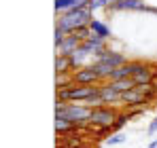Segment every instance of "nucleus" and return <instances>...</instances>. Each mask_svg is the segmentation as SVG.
<instances>
[{"label":"nucleus","mask_w":157,"mask_h":148,"mask_svg":"<svg viewBox=\"0 0 157 148\" xmlns=\"http://www.w3.org/2000/svg\"><path fill=\"white\" fill-rule=\"evenodd\" d=\"M89 30H91V34L94 36H98V38H102V40H110L113 38V30H110V25L102 21V19H91V24H89Z\"/></svg>","instance_id":"10"},{"label":"nucleus","mask_w":157,"mask_h":148,"mask_svg":"<svg viewBox=\"0 0 157 148\" xmlns=\"http://www.w3.org/2000/svg\"><path fill=\"white\" fill-rule=\"evenodd\" d=\"M75 80H72V72L68 74H55V87L57 89H66V87H72Z\"/></svg>","instance_id":"17"},{"label":"nucleus","mask_w":157,"mask_h":148,"mask_svg":"<svg viewBox=\"0 0 157 148\" xmlns=\"http://www.w3.org/2000/svg\"><path fill=\"white\" fill-rule=\"evenodd\" d=\"M147 0H119L117 4H113L106 13L115 15V13H144L147 11Z\"/></svg>","instance_id":"5"},{"label":"nucleus","mask_w":157,"mask_h":148,"mask_svg":"<svg viewBox=\"0 0 157 148\" xmlns=\"http://www.w3.org/2000/svg\"><path fill=\"white\" fill-rule=\"evenodd\" d=\"M134 83H136V87H140V85H151V83H155V78H153V70H151V64L147 61L138 72L134 74Z\"/></svg>","instance_id":"12"},{"label":"nucleus","mask_w":157,"mask_h":148,"mask_svg":"<svg viewBox=\"0 0 157 148\" xmlns=\"http://www.w3.org/2000/svg\"><path fill=\"white\" fill-rule=\"evenodd\" d=\"M144 13H149V15H157V6H151V4H149Z\"/></svg>","instance_id":"22"},{"label":"nucleus","mask_w":157,"mask_h":148,"mask_svg":"<svg viewBox=\"0 0 157 148\" xmlns=\"http://www.w3.org/2000/svg\"><path fill=\"white\" fill-rule=\"evenodd\" d=\"M81 45H83V43L78 40L75 34H68V36L55 47V55H66V57H70L72 53H77V51L81 49Z\"/></svg>","instance_id":"7"},{"label":"nucleus","mask_w":157,"mask_h":148,"mask_svg":"<svg viewBox=\"0 0 157 148\" xmlns=\"http://www.w3.org/2000/svg\"><path fill=\"white\" fill-rule=\"evenodd\" d=\"M68 72H75L72 70V64H70V57L55 55V74H68Z\"/></svg>","instance_id":"14"},{"label":"nucleus","mask_w":157,"mask_h":148,"mask_svg":"<svg viewBox=\"0 0 157 148\" xmlns=\"http://www.w3.org/2000/svg\"><path fill=\"white\" fill-rule=\"evenodd\" d=\"M100 95H102L104 106H119L121 108V93H117L108 83H102L100 85Z\"/></svg>","instance_id":"9"},{"label":"nucleus","mask_w":157,"mask_h":148,"mask_svg":"<svg viewBox=\"0 0 157 148\" xmlns=\"http://www.w3.org/2000/svg\"><path fill=\"white\" fill-rule=\"evenodd\" d=\"M72 80H75V85H83V87H100L102 85L100 74L96 72V68L91 64L81 68V70H75L72 72Z\"/></svg>","instance_id":"4"},{"label":"nucleus","mask_w":157,"mask_h":148,"mask_svg":"<svg viewBox=\"0 0 157 148\" xmlns=\"http://www.w3.org/2000/svg\"><path fill=\"white\" fill-rule=\"evenodd\" d=\"M147 110H149V106H142V108H132V110H123V112H128V117L132 119H136V117H144L147 114Z\"/></svg>","instance_id":"19"},{"label":"nucleus","mask_w":157,"mask_h":148,"mask_svg":"<svg viewBox=\"0 0 157 148\" xmlns=\"http://www.w3.org/2000/svg\"><path fill=\"white\" fill-rule=\"evenodd\" d=\"M55 131H57V135H68V133H75V131H78V127L72 123V121H68L66 117L55 114Z\"/></svg>","instance_id":"11"},{"label":"nucleus","mask_w":157,"mask_h":148,"mask_svg":"<svg viewBox=\"0 0 157 148\" xmlns=\"http://www.w3.org/2000/svg\"><path fill=\"white\" fill-rule=\"evenodd\" d=\"M94 19V11L89 6H83V9H77V11H68V13H62L57 17L55 25L59 30H64L66 34H72L81 28H87Z\"/></svg>","instance_id":"1"},{"label":"nucleus","mask_w":157,"mask_h":148,"mask_svg":"<svg viewBox=\"0 0 157 148\" xmlns=\"http://www.w3.org/2000/svg\"><path fill=\"white\" fill-rule=\"evenodd\" d=\"M119 0H89V9L96 13V11H108L113 4H117Z\"/></svg>","instance_id":"16"},{"label":"nucleus","mask_w":157,"mask_h":148,"mask_svg":"<svg viewBox=\"0 0 157 148\" xmlns=\"http://www.w3.org/2000/svg\"><path fill=\"white\" fill-rule=\"evenodd\" d=\"M96 61L108 64L110 68H115V70H117V68L125 66V64H128L130 59H128V55H125L123 51H117V49H110V47H108L106 51H102V53H100V55L96 57Z\"/></svg>","instance_id":"6"},{"label":"nucleus","mask_w":157,"mask_h":148,"mask_svg":"<svg viewBox=\"0 0 157 148\" xmlns=\"http://www.w3.org/2000/svg\"><path fill=\"white\" fill-rule=\"evenodd\" d=\"M81 49H85L91 57H94V59H96L102 51L108 49V40H102V38H98V36H94V34H91V36L81 45Z\"/></svg>","instance_id":"8"},{"label":"nucleus","mask_w":157,"mask_h":148,"mask_svg":"<svg viewBox=\"0 0 157 148\" xmlns=\"http://www.w3.org/2000/svg\"><path fill=\"white\" fill-rule=\"evenodd\" d=\"M130 121V117H128V112H121L117 119H115V123L110 125V129H113V133H117V131H123V127L128 125Z\"/></svg>","instance_id":"18"},{"label":"nucleus","mask_w":157,"mask_h":148,"mask_svg":"<svg viewBox=\"0 0 157 148\" xmlns=\"http://www.w3.org/2000/svg\"><path fill=\"white\" fill-rule=\"evenodd\" d=\"M108 85L117 91V93H128V91H132L134 87H136V83H134V78H121V80H108Z\"/></svg>","instance_id":"13"},{"label":"nucleus","mask_w":157,"mask_h":148,"mask_svg":"<svg viewBox=\"0 0 157 148\" xmlns=\"http://www.w3.org/2000/svg\"><path fill=\"white\" fill-rule=\"evenodd\" d=\"M121 112H123V108H119V106H98V108H91L89 127H110Z\"/></svg>","instance_id":"2"},{"label":"nucleus","mask_w":157,"mask_h":148,"mask_svg":"<svg viewBox=\"0 0 157 148\" xmlns=\"http://www.w3.org/2000/svg\"><path fill=\"white\" fill-rule=\"evenodd\" d=\"M151 64V70H153V78H155V83H157V61H149Z\"/></svg>","instance_id":"21"},{"label":"nucleus","mask_w":157,"mask_h":148,"mask_svg":"<svg viewBox=\"0 0 157 148\" xmlns=\"http://www.w3.org/2000/svg\"><path fill=\"white\" fill-rule=\"evenodd\" d=\"M147 135H149V138H155L157 135V117H153V119L149 121V125H147Z\"/></svg>","instance_id":"20"},{"label":"nucleus","mask_w":157,"mask_h":148,"mask_svg":"<svg viewBox=\"0 0 157 148\" xmlns=\"http://www.w3.org/2000/svg\"><path fill=\"white\" fill-rule=\"evenodd\" d=\"M125 142H128V133H125V131L110 133V135L104 140V144H106L108 148H110V146H121V144H125Z\"/></svg>","instance_id":"15"},{"label":"nucleus","mask_w":157,"mask_h":148,"mask_svg":"<svg viewBox=\"0 0 157 148\" xmlns=\"http://www.w3.org/2000/svg\"><path fill=\"white\" fill-rule=\"evenodd\" d=\"M147 148H157V138H153V140L147 144Z\"/></svg>","instance_id":"23"},{"label":"nucleus","mask_w":157,"mask_h":148,"mask_svg":"<svg viewBox=\"0 0 157 148\" xmlns=\"http://www.w3.org/2000/svg\"><path fill=\"white\" fill-rule=\"evenodd\" d=\"M62 117H66L68 121H72V123L78 127V131H81V129H89L91 108L85 106V104H68V106L64 108Z\"/></svg>","instance_id":"3"}]
</instances>
